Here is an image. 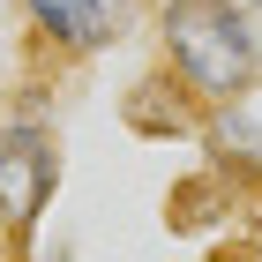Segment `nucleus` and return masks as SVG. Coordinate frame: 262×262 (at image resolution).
I'll use <instances>...</instances> for the list:
<instances>
[{"instance_id":"nucleus-1","label":"nucleus","mask_w":262,"mask_h":262,"mask_svg":"<svg viewBox=\"0 0 262 262\" xmlns=\"http://www.w3.org/2000/svg\"><path fill=\"white\" fill-rule=\"evenodd\" d=\"M158 68L187 90L195 113L262 90V15L240 0H150Z\"/></svg>"},{"instance_id":"nucleus-2","label":"nucleus","mask_w":262,"mask_h":262,"mask_svg":"<svg viewBox=\"0 0 262 262\" xmlns=\"http://www.w3.org/2000/svg\"><path fill=\"white\" fill-rule=\"evenodd\" d=\"M60 127L45 113H8L0 120V247L8 255H30L38 247V225L60 195Z\"/></svg>"},{"instance_id":"nucleus-3","label":"nucleus","mask_w":262,"mask_h":262,"mask_svg":"<svg viewBox=\"0 0 262 262\" xmlns=\"http://www.w3.org/2000/svg\"><path fill=\"white\" fill-rule=\"evenodd\" d=\"M23 30L38 38V53L53 60H98L113 45H127L142 30V8L150 0H15Z\"/></svg>"},{"instance_id":"nucleus-4","label":"nucleus","mask_w":262,"mask_h":262,"mask_svg":"<svg viewBox=\"0 0 262 262\" xmlns=\"http://www.w3.org/2000/svg\"><path fill=\"white\" fill-rule=\"evenodd\" d=\"M202 158H210V172L232 187H262V120H255V105L232 98V105H210L202 113Z\"/></svg>"},{"instance_id":"nucleus-5","label":"nucleus","mask_w":262,"mask_h":262,"mask_svg":"<svg viewBox=\"0 0 262 262\" xmlns=\"http://www.w3.org/2000/svg\"><path fill=\"white\" fill-rule=\"evenodd\" d=\"M240 8H255V15H262V0H240Z\"/></svg>"}]
</instances>
